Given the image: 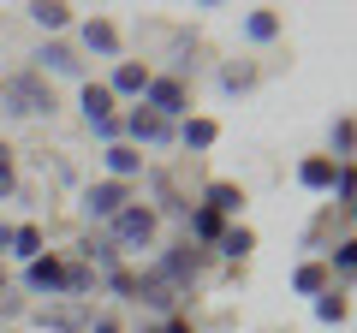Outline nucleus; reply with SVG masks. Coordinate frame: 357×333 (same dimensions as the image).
I'll list each match as a JSON object with an SVG mask.
<instances>
[{
	"label": "nucleus",
	"instance_id": "obj_8",
	"mask_svg": "<svg viewBox=\"0 0 357 333\" xmlns=\"http://www.w3.org/2000/svg\"><path fill=\"white\" fill-rule=\"evenodd\" d=\"M30 72H36V77H77V84H84V60H77V48H66V42H42V48H36V65H30Z\"/></svg>",
	"mask_w": 357,
	"mask_h": 333
},
{
	"label": "nucleus",
	"instance_id": "obj_20",
	"mask_svg": "<svg viewBox=\"0 0 357 333\" xmlns=\"http://www.w3.org/2000/svg\"><path fill=\"white\" fill-rule=\"evenodd\" d=\"M328 143H333V155H328V161H333V166H351V149H357V125H351V114H333Z\"/></svg>",
	"mask_w": 357,
	"mask_h": 333
},
{
	"label": "nucleus",
	"instance_id": "obj_30",
	"mask_svg": "<svg viewBox=\"0 0 357 333\" xmlns=\"http://www.w3.org/2000/svg\"><path fill=\"white\" fill-rule=\"evenodd\" d=\"M13 149H6V143H0V196H13Z\"/></svg>",
	"mask_w": 357,
	"mask_h": 333
},
{
	"label": "nucleus",
	"instance_id": "obj_17",
	"mask_svg": "<svg viewBox=\"0 0 357 333\" xmlns=\"http://www.w3.org/2000/svg\"><path fill=\"white\" fill-rule=\"evenodd\" d=\"M316 321L321 327H345V321H351V292H345V286H328V292L316 297Z\"/></svg>",
	"mask_w": 357,
	"mask_h": 333
},
{
	"label": "nucleus",
	"instance_id": "obj_6",
	"mask_svg": "<svg viewBox=\"0 0 357 333\" xmlns=\"http://www.w3.org/2000/svg\"><path fill=\"white\" fill-rule=\"evenodd\" d=\"M119 143H131V149H161V143H173V125L167 119H155L149 107H131V114H119Z\"/></svg>",
	"mask_w": 357,
	"mask_h": 333
},
{
	"label": "nucleus",
	"instance_id": "obj_3",
	"mask_svg": "<svg viewBox=\"0 0 357 333\" xmlns=\"http://www.w3.org/2000/svg\"><path fill=\"white\" fill-rule=\"evenodd\" d=\"M155 226H161V220H155V208H149V203H126L102 232L119 244V250H149V244H155Z\"/></svg>",
	"mask_w": 357,
	"mask_h": 333
},
{
	"label": "nucleus",
	"instance_id": "obj_11",
	"mask_svg": "<svg viewBox=\"0 0 357 333\" xmlns=\"http://www.w3.org/2000/svg\"><path fill=\"white\" fill-rule=\"evenodd\" d=\"M227 232V220L215 215V208H203V203H191L185 208V238L197 244V250H215V238Z\"/></svg>",
	"mask_w": 357,
	"mask_h": 333
},
{
	"label": "nucleus",
	"instance_id": "obj_34",
	"mask_svg": "<svg viewBox=\"0 0 357 333\" xmlns=\"http://www.w3.org/2000/svg\"><path fill=\"white\" fill-rule=\"evenodd\" d=\"M6 250H13V226H6V220H0V256H6Z\"/></svg>",
	"mask_w": 357,
	"mask_h": 333
},
{
	"label": "nucleus",
	"instance_id": "obj_1",
	"mask_svg": "<svg viewBox=\"0 0 357 333\" xmlns=\"http://www.w3.org/2000/svg\"><path fill=\"white\" fill-rule=\"evenodd\" d=\"M0 114L13 119H54L60 102H54V84L36 72H18V77H0Z\"/></svg>",
	"mask_w": 357,
	"mask_h": 333
},
{
	"label": "nucleus",
	"instance_id": "obj_22",
	"mask_svg": "<svg viewBox=\"0 0 357 333\" xmlns=\"http://www.w3.org/2000/svg\"><path fill=\"white\" fill-rule=\"evenodd\" d=\"M84 48L102 54V60H119V30L107 24V18H89V24H84Z\"/></svg>",
	"mask_w": 357,
	"mask_h": 333
},
{
	"label": "nucleus",
	"instance_id": "obj_27",
	"mask_svg": "<svg viewBox=\"0 0 357 333\" xmlns=\"http://www.w3.org/2000/svg\"><path fill=\"white\" fill-rule=\"evenodd\" d=\"M250 84H256V65H227V72H220V90H227V95L250 90Z\"/></svg>",
	"mask_w": 357,
	"mask_h": 333
},
{
	"label": "nucleus",
	"instance_id": "obj_13",
	"mask_svg": "<svg viewBox=\"0 0 357 333\" xmlns=\"http://www.w3.org/2000/svg\"><path fill=\"white\" fill-rule=\"evenodd\" d=\"M60 268H66V262L42 250L36 262H24V292H36V297H60Z\"/></svg>",
	"mask_w": 357,
	"mask_h": 333
},
{
	"label": "nucleus",
	"instance_id": "obj_31",
	"mask_svg": "<svg viewBox=\"0 0 357 333\" xmlns=\"http://www.w3.org/2000/svg\"><path fill=\"white\" fill-rule=\"evenodd\" d=\"M13 316H24V297H18V292H0V321H13Z\"/></svg>",
	"mask_w": 357,
	"mask_h": 333
},
{
	"label": "nucleus",
	"instance_id": "obj_16",
	"mask_svg": "<svg viewBox=\"0 0 357 333\" xmlns=\"http://www.w3.org/2000/svg\"><path fill=\"white\" fill-rule=\"evenodd\" d=\"M149 65H143V60H119L114 65V77H107V90H114V102H119V95H137V102H143V90H149Z\"/></svg>",
	"mask_w": 357,
	"mask_h": 333
},
{
	"label": "nucleus",
	"instance_id": "obj_26",
	"mask_svg": "<svg viewBox=\"0 0 357 333\" xmlns=\"http://www.w3.org/2000/svg\"><path fill=\"white\" fill-rule=\"evenodd\" d=\"M321 268H328V280H333V274H340V280H351V268H357V244L340 238V244L328 250V262H321Z\"/></svg>",
	"mask_w": 357,
	"mask_h": 333
},
{
	"label": "nucleus",
	"instance_id": "obj_5",
	"mask_svg": "<svg viewBox=\"0 0 357 333\" xmlns=\"http://www.w3.org/2000/svg\"><path fill=\"white\" fill-rule=\"evenodd\" d=\"M155 119H167V125H178V119L191 114V90H185V77H149V90H143V102Z\"/></svg>",
	"mask_w": 357,
	"mask_h": 333
},
{
	"label": "nucleus",
	"instance_id": "obj_12",
	"mask_svg": "<svg viewBox=\"0 0 357 333\" xmlns=\"http://www.w3.org/2000/svg\"><path fill=\"white\" fill-rule=\"evenodd\" d=\"M131 304L155 309V316H173V309L185 304V297H178V292H173V286H167V280H155V274L143 268V274H137V297H131Z\"/></svg>",
	"mask_w": 357,
	"mask_h": 333
},
{
	"label": "nucleus",
	"instance_id": "obj_14",
	"mask_svg": "<svg viewBox=\"0 0 357 333\" xmlns=\"http://www.w3.org/2000/svg\"><path fill=\"white\" fill-rule=\"evenodd\" d=\"M244 203H250V196H244V185H232V179H215V185L203 191V208H215V215L227 220V226L244 215Z\"/></svg>",
	"mask_w": 357,
	"mask_h": 333
},
{
	"label": "nucleus",
	"instance_id": "obj_32",
	"mask_svg": "<svg viewBox=\"0 0 357 333\" xmlns=\"http://www.w3.org/2000/svg\"><path fill=\"white\" fill-rule=\"evenodd\" d=\"M161 333H197V327H191L185 316H167V321H161Z\"/></svg>",
	"mask_w": 357,
	"mask_h": 333
},
{
	"label": "nucleus",
	"instance_id": "obj_18",
	"mask_svg": "<svg viewBox=\"0 0 357 333\" xmlns=\"http://www.w3.org/2000/svg\"><path fill=\"white\" fill-rule=\"evenodd\" d=\"M24 18H30L36 30H48V36H54V30H66V24H72V6H66V0H30V6H24Z\"/></svg>",
	"mask_w": 357,
	"mask_h": 333
},
{
	"label": "nucleus",
	"instance_id": "obj_10",
	"mask_svg": "<svg viewBox=\"0 0 357 333\" xmlns=\"http://www.w3.org/2000/svg\"><path fill=\"white\" fill-rule=\"evenodd\" d=\"M173 137L185 143V149H191V155H208V149H215V143H220V125H215V119H208V114H185V119H178V125H173Z\"/></svg>",
	"mask_w": 357,
	"mask_h": 333
},
{
	"label": "nucleus",
	"instance_id": "obj_21",
	"mask_svg": "<svg viewBox=\"0 0 357 333\" xmlns=\"http://www.w3.org/2000/svg\"><path fill=\"white\" fill-rule=\"evenodd\" d=\"M42 250H48V232H42L36 220H24V226H13V250H6V256H18V262H36Z\"/></svg>",
	"mask_w": 357,
	"mask_h": 333
},
{
	"label": "nucleus",
	"instance_id": "obj_24",
	"mask_svg": "<svg viewBox=\"0 0 357 333\" xmlns=\"http://www.w3.org/2000/svg\"><path fill=\"white\" fill-rule=\"evenodd\" d=\"M328 268H321V262H298V274H292V292L298 297H321V292H328Z\"/></svg>",
	"mask_w": 357,
	"mask_h": 333
},
{
	"label": "nucleus",
	"instance_id": "obj_33",
	"mask_svg": "<svg viewBox=\"0 0 357 333\" xmlns=\"http://www.w3.org/2000/svg\"><path fill=\"white\" fill-rule=\"evenodd\" d=\"M84 333H119V321H114V316H96V321H89Z\"/></svg>",
	"mask_w": 357,
	"mask_h": 333
},
{
	"label": "nucleus",
	"instance_id": "obj_29",
	"mask_svg": "<svg viewBox=\"0 0 357 333\" xmlns=\"http://www.w3.org/2000/svg\"><path fill=\"white\" fill-rule=\"evenodd\" d=\"M333 196H340V208L351 215V166H340V173H333Z\"/></svg>",
	"mask_w": 357,
	"mask_h": 333
},
{
	"label": "nucleus",
	"instance_id": "obj_9",
	"mask_svg": "<svg viewBox=\"0 0 357 333\" xmlns=\"http://www.w3.org/2000/svg\"><path fill=\"white\" fill-rule=\"evenodd\" d=\"M77 107H84L89 131H96V125H107V119H119V102H114V90H107V84H96V77H84V90H77Z\"/></svg>",
	"mask_w": 357,
	"mask_h": 333
},
{
	"label": "nucleus",
	"instance_id": "obj_15",
	"mask_svg": "<svg viewBox=\"0 0 357 333\" xmlns=\"http://www.w3.org/2000/svg\"><path fill=\"white\" fill-rule=\"evenodd\" d=\"M102 166H107V179H114V185H131L143 173V149H131V143H107Z\"/></svg>",
	"mask_w": 357,
	"mask_h": 333
},
{
	"label": "nucleus",
	"instance_id": "obj_7",
	"mask_svg": "<svg viewBox=\"0 0 357 333\" xmlns=\"http://www.w3.org/2000/svg\"><path fill=\"white\" fill-rule=\"evenodd\" d=\"M126 203H131V185L96 179V185L84 191V203H77V208H84V220H96V226H107V220H114V215H119Z\"/></svg>",
	"mask_w": 357,
	"mask_h": 333
},
{
	"label": "nucleus",
	"instance_id": "obj_36",
	"mask_svg": "<svg viewBox=\"0 0 357 333\" xmlns=\"http://www.w3.org/2000/svg\"><path fill=\"white\" fill-rule=\"evenodd\" d=\"M143 333H161V327H143Z\"/></svg>",
	"mask_w": 357,
	"mask_h": 333
},
{
	"label": "nucleus",
	"instance_id": "obj_35",
	"mask_svg": "<svg viewBox=\"0 0 357 333\" xmlns=\"http://www.w3.org/2000/svg\"><path fill=\"white\" fill-rule=\"evenodd\" d=\"M0 292H6V268H0Z\"/></svg>",
	"mask_w": 357,
	"mask_h": 333
},
{
	"label": "nucleus",
	"instance_id": "obj_19",
	"mask_svg": "<svg viewBox=\"0 0 357 333\" xmlns=\"http://www.w3.org/2000/svg\"><path fill=\"white\" fill-rule=\"evenodd\" d=\"M250 250H256V232L244 226V220H232V226L215 238V256H227V262H244Z\"/></svg>",
	"mask_w": 357,
	"mask_h": 333
},
{
	"label": "nucleus",
	"instance_id": "obj_23",
	"mask_svg": "<svg viewBox=\"0 0 357 333\" xmlns=\"http://www.w3.org/2000/svg\"><path fill=\"white\" fill-rule=\"evenodd\" d=\"M333 173H340V166H333L328 155H310V161H298V185H304V191H333Z\"/></svg>",
	"mask_w": 357,
	"mask_h": 333
},
{
	"label": "nucleus",
	"instance_id": "obj_4",
	"mask_svg": "<svg viewBox=\"0 0 357 333\" xmlns=\"http://www.w3.org/2000/svg\"><path fill=\"white\" fill-rule=\"evenodd\" d=\"M30 321H36V327H48V333H84L89 321H96V309H89L84 297H48V304L30 309Z\"/></svg>",
	"mask_w": 357,
	"mask_h": 333
},
{
	"label": "nucleus",
	"instance_id": "obj_2",
	"mask_svg": "<svg viewBox=\"0 0 357 333\" xmlns=\"http://www.w3.org/2000/svg\"><path fill=\"white\" fill-rule=\"evenodd\" d=\"M203 268H208V250H197V244L185 238V244H173V250H161L149 274H155V280H167L178 297H191V286L203 280Z\"/></svg>",
	"mask_w": 357,
	"mask_h": 333
},
{
	"label": "nucleus",
	"instance_id": "obj_25",
	"mask_svg": "<svg viewBox=\"0 0 357 333\" xmlns=\"http://www.w3.org/2000/svg\"><path fill=\"white\" fill-rule=\"evenodd\" d=\"M244 36H250V42H274V36H280V13H268V6H256V13L244 18Z\"/></svg>",
	"mask_w": 357,
	"mask_h": 333
},
{
	"label": "nucleus",
	"instance_id": "obj_28",
	"mask_svg": "<svg viewBox=\"0 0 357 333\" xmlns=\"http://www.w3.org/2000/svg\"><path fill=\"white\" fill-rule=\"evenodd\" d=\"M107 292H114V297H126V304H131V297H137V274H131V268H114V274H107Z\"/></svg>",
	"mask_w": 357,
	"mask_h": 333
}]
</instances>
